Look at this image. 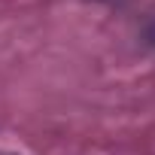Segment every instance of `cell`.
Here are the masks:
<instances>
[{
  "label": "cell",
  "instance_id": "cell-3",
  "mask_svg": "<svg viewBox=\"0 0 155 155\" xmlns=\"http://www.w3.org/2000/svg\"><path fill=\"white\" fill-rule=\"evenodd\" d=\"M0 155H12V152H0Z\"/></svg>",
  "mask_w": 155,
  "mask_h": 155
},
{
  "label": "cell",
  "instance_id": "cell-1",
  "mask_svg": "<svg viewBox=\"0 0 155 155\" xmlns=\"http://www.w3.org/2000/svg\"><path fill=\"white\" fill-rule=\"evenodd\" d=\"M146 43H149V46H155V21L146 28Z\"/></svg>",
  "mask_w": 155,
  "mask_h": 155
},
{
  "label": "cell",
  "instance_id": "cell-2",
  "mask_svg": "<svg viewBox=\"0 0 155 155\" xmlns=\"http://www.w3.org/2000/svg\"><path fill=\"white\" fill-rule=\"evenodd\" d=\"M104 3H119V0H104Z\"/></svg>",
  "mask_w": 155,
  "mask_h": 155
}]
</instances>
